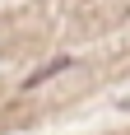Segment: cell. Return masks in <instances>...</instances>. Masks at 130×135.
<instances>
[{"mask_svg": "<svg viewBox=\"0 0 130 135\" xmlns=\"http://www.w3.org/2000/svg\"><path fill=\"white\" fill-rule=\"evenodd\" d=\"M61 70H70V61H51V65H47V70H37L33 79H23V89H37V84H47V79H56Z\"/></svg>", "mask_w": 130, "mask_h": 135, "instance_id": "obj_1", "label": "cell"}]
</instances>
